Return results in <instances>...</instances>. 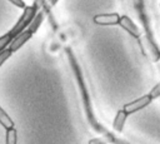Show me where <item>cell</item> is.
Returning <instances> with one entry per match:
<instances>
[{
    "label": "cell",
    "instance_id": "obj_1",
    "mask_svg": "<svg viewBox=\"0 0 160 144\" xmlns=\"http://www.w3.org/2000/svg\"><path fill=\"white\" fill-rule=\"evenodd\" d=\"M68 51V55H69V61H70V65H71V69H72V73L75 75V79L78 81V85H79V89H80V94H81V99H82V103H84V110H85V114H86V119L89 121V124L91 125V128L101 134V138H104L108 143H111V144H130L129 141L126 140H122L118 136L114 135V133L109 131L105 126H102L98 119L95 118L94 115V111H92V106H91V101H90V98H89V93H88V89H86V85H85V81H84V78H82V74L80 71V68L78 65V61L74 56V54L71 53L70 49L66 50Z\"/></svg>",
    "mask_w": 160,
    "mask_h": 144
},
{
    "label": "cell",
    "instance_id": "obj_2",
    "mask_svg": "<svg viewBox=\"0 0 160 144\" xmlns=\"http://www.w3.org/2000/svg\"><path fill=\"white\" fill-rule=\"evenodd\" d=\"M38 14V6L32 5V6H26L22 10V14L20 16V19L18 20V23L14 25V28L9 31L10 35L12 38H15L16 35H19L20 33H22L24 30L28 29V26L30 25V23L32 21V19L35 18V15Z\"/></svg>",
    "mask_w": 160,
    "mask_h": 144
},
{
    "label": "cell",
    "instance_id": "obj_3",
    "mask_svg": "<svg viewBox=\"0 0 160 144\" xmlns=\"http://www.w3.org/2000/svg\"><path fill=\"white\" fill-rule=\"evenodd\" d=\"M139 45L141 46V50L142 53L151 60V61H159L160 60V50L159 48L155 45L152 38L149 35V34H145V35H141L139 39Z\"/></svg>",
    "mask_w": 160,
    "mask_h": 144
},
{
    "label": "cell",
    "instance_id": "obj_4",
    "mask_svg": "<svg viewBox=\"0 0 160 144\" xmlns=\"http://www.w3.org/2000/svg\"><path fill=\"white\" fill-rule=\"evenodd\" d=\"M151 101H152V99H151V96L148 94V95L140 96V98H138V99H135V100H132V101L125 104L122 109L125 110V113L132 114V113H135V111H139V110L146 108Z\"/></svg>",
    "mask_w": 160,
    "mask_h": 144
},
{
    "label": "cell",
    "instance_id": "obj_5",
    "mask_svg": "<svg viewBox=\"0 0 160 144\" xmlns=\"http://www.w3.org/2000/svg\"><path fill=\"white\" fill-rule=\"evenodd\" d=\"M94 23L101 26L108 25H116L120 21V15L118 13H105V14H98L94 16Z\"/></svg>",
    "mask_w": 160,
    "mask_h": 144
},
{
    "label": "cell",
    "instance_id": "obj_6",
    "mask_svg": "<svg viewBox=\"0 0 160 144\" xmlns=\"http://www.w3.org/2000/svg\"><path fill=\"white\" fill-rule=\"evenodd\" d=\"M119 25L125 30L128 31L131 36L139 39L141 36V30L139 29V26L135 25V23L128 16V15H121L120 16V21H119Z\"/></svg>",
    "mask_w": 160,
    "mask_h": 144
},
{
    "label": "cell",
    "instance_id": "obj_7",
    "mask_svg": "<svg viewBox=\"0 0 160 144\" xmlns=\"http://www.w3.org/2000/svg\"><path fill=\"white\" fill-rule=\"evenodd\" d=\"M31 36H32V34L26 29V30H24L22 33H20L19 35H16L14 39H12V41H11V44L9 45V49L12 51V53H15L16 50H19L21 46H24V44L28 41V40H30L31 39Z\"/></svg>",
    "mask_w": 160,
    "mask_h": 144
},
{
    "label": "cell",
    "instance_id": "obj_8",
    "mask_svg": "<svg viewBox=\"0 0 160 144\" xmlns=\"http://www.w3.org/2000/svg\"><path fill=\"white\" fill-rule=\"evenodd\" d=\"M128 113H125L124 109L119 110L115 115V119L112 121V129L116 131V133H122L124 130V126H125V123H126V119H128Z\"/></svg>",
    "mask_w": 160,
    "mask_h": 144
},
{
    "label": "cell",
    "instance_id": "obj_9",
    "mask_svg": "<svg viewBox=\"0 0 160 144\" xmlns=\"http://www.w3.org/2000/svg\"><path fill=\"white\" fill-rule=\"evenodd\" d=\"M42 21H44V13H38L36 15H35V18L32 19V21L30 23V25L28 26V30L34 35L38 30H39V28H40V25L42 24Z\"/></svg>",
    "mask_w": 160,
    "mask_h": 144
},
{
    "label": "cell",
    "instance_id": "obj_10",
    "mask_svg": "<svg viewBox=\"0 0 160 144\" xmlns=\"http://www.w3.org/2000/svg\"><path fill=\"white\" fill-rule=\"evenodd\" d=\"M0 124L6 129V130H10L14 128V120L9 116V114L0 106Z\"/></svg>",
    "mask_w": 160,
    "mask_h": 144
},
{
    "label": "cell",
    "instance_id": "obj_11",
    "mask_svg": "<svg viewBox=\"0 0 160 144\" xmlns=\"http://www.w3.org/2000/svg\"><path fill=\"white\" fill-rule=\"evenodd\" d=\"M5 144H18V131L15 128L6 130V136H5Z\"/></svg>",
    "mask_w": 160,
    "mask_h": 144
},
{
    "label": "cell",
    "instance_id": "obj_12",
    "mask_svg": "<svg viewBox=\"0 0 160 144\" xmlns=\"http://www.w3.org/2000/svg\"><path fill=\"white\" fill-rule=\"evenodd\" d=\"M12 39H14V38L10 35V33H6V34H4L2 36H0V53L4 51V50L6 49V46H9V45L11 44Z\"/></svg>",
    "mask_w": 160,
    "mask_h": 144
},
{
    "label": "cell",
    "instance_id": "obj_13",
    "mask_svg": "<svg viewBox=\"0 0 160 144\" xmlns=\"http://www.w3.org/2000/svg\"><path fill=\"white\" fill-rule=\"evenodd\" d=\"M11 54H12V51L10 50V49H5L4 51H1L0 53V66L11 56Z\"/></svg>",
    "mask_w": 160,
    "mask_h": 144
},
{
    "label": "cell",
    "instance_id": "obj_14",
    "mask_svg": "<svg viewBox=\"0 0 160 144\" xmlns=\"http://www.w3.org/2000/svg\"><path fill=\"white\" fill-rule=\"evenodd\" d=\"M149 95L151 96V99L154 100V99H156V98H159L160 96V81L150 90V93H149Z\"/></svg>",
    "mask_w": 160,
    "mask_h": 144
},
{
    "label": "cell",
    "instance_id": "obj_15",
    "mask_svg": "<svg viewBox=\"0 0 160 144\" xmlns=\"http://www.w3.org/2000/svg\"><path fill=\"white\" fill-rule=\"evenodd\" d=\"M8 1H9V3H11L12 5H15V6L20 8V9H25V8H26V5H25L24 0H8Z\"/></svg>",
    "mask_w": 160,
    "mask_h": 144
},
{
    "label": "cell",
    "instance_id": "obj_16",
    "mask_svg": "<svg viewBox=\"0 0 160 144\" xmlns=\"http://www.w3.org/2000/svg\"><path fill=\"white\" fill-rule=\"evenodd\" d=\"M89 144H108V141L104 139V138H94V139H91L90 141H89Z\"/></svg>",
    "mask_w": 160,
    "mask_h": 144
},
{
    "label": "cell",
    "instance_id": "obj_17",
    "mask_svg": "<svg viewBox=\"0 0 160 144\" xmlns=\"http://www.w3.org/2000/svg\"><path fill=\"white\" fill-rule=\"evenodd\" d=\"M58 1H59V0H46V5H48L49 8H52V6L56 5Z\"/></svg>",
    "mask_w": 160,
    "mask_h": 144
}]
</instances>
